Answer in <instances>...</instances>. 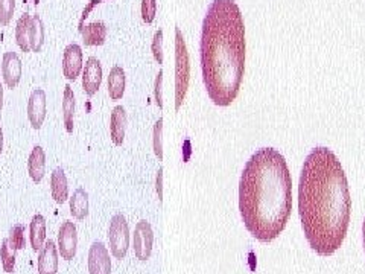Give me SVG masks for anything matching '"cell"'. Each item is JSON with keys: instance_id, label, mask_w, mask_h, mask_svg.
I'll use <instances>...</instances> for the list:
<instances>
[{"instance_id": "1", "label": "cell", "mask_w": 365, "mask_h": 274, "mask_svg": "<svg viewBox=\"0 0 365 274\" xmlns=\"http://www.w3.org/2000/svg\"><path fill=\"white\" fill-rule=\"evenodd\" d=\"M350 212L352 198L341 162L329 148L312 149L298 183V213L315 252L330 256L343 245Z\"/></svg>"}, {"instance_id": "2", "label": "cell", "mask_w": 365, "mask_h": 274, "mask_svg": "<svg viewBox=\"0 0 365 274\" xmlns=\"http://www.w3.org/2000/svg\"><path fill=\"white\" fill-rule=\"evenodd\" d=\"M239 211L247 230L262 243L285 230L293 211V178L277 149L262 148L247 162L239 181Z\"/></svg>"}, {"instance_id": "3", "label": "cell", "mask_w": 365, "mask_h": 274, "mask_svg": "<svg viewBox=\"0 0 365 274\" xmlns=\"http://www.w3.org/2000/svg\"><path fill=\"white\" fill-rule=\"evenodd\" d=\"M201 69L207 95L219 107L235 101L245 70V24L235 0H213L203 22Z\"/></svg>"}, {"instance_id": "4", "label": "cell", "mask_w": 365, "mask_h": 274, "mask_svg": "<svg viewBox=\"0 0 365 274\" xmlns=\"http://www.w3.org/2000/svg\"><path fill=\"white\" fill-rule=\"evenodd\" d=\"M190 79V61L186 41L181 36L180 28H176V110L185 101Z\"/></svg>"}, {"instance_id": "5", "label": "cell", "mask_w": 365, "mask_h": 274, "mask_svg": "<svg viewBox=\"0 0 365 274\" xmlns=\"http://www.w3.org/2000/svg\"><path fill=\"white\" fill-rule=\"evenodd\" d=\"M109 244L116 259H123L130 248V227L122 213H116L109 226Z\"/></svg>"}, {"instance_id": "6", "label": "cell", "mask_w": 365, "mask_h": 274, "mask_svg": "<svg viewBox=\"0 0 365 274\" xmlns=\"http://www.w3.org/2000/svg\"><path fill=\"white\" fill-rule=\"evenodd\" d=\"M78 231L72 221H64L58 231V252L64 261H72L77 256Z\"/></svg>"}, {"instance_id": "7", "label": "cell", "mask_w": 365, "mask_h": 274, "mask_svg": "<svg viewBox=\"0 0 365 274\" xmlns=\"http://www.w3.org/2000/svg\"><path fill=\"white\" fill-rule=\"evenodd\" d=\"M154 244V234L151 229V224L142 220L137 222L134 229V254L137 259L146 261L153 253Z\"/></svg>"}, {"instance_id": "8", "label": "cell", "mask_w": 365, "mask_h": 274, "mask_svg": "<svg viewBox=\"0 0 365 274\" xmlns=\"http://www.w3.org/2000/svg\"><path fill=\"white\" fill-rule=\"evenodd\" d=\"M88 274H111L110 252L102 243H93L88 250Z\"/></svg>"}, {"instance_id": "9", "label": "cell", "mask_w": 365, "mask_h": 274, "mask_svg": "<svg viewBox=\"0 0 365 274\" xmlns=\"http://www.w3.org/2000/svg\"><path fill=\"white\" fill-rule=\"evenodd\" d=\"M102 84V66L96 56H90L86 61V68L82 69V89L88 98L98 93Z\"/></svg>"}, {"instance_id": "10", "label": "cell", "mask_w": 365, "mask_h": 274, "mask_svg": "<svg viewBox=\"0 0 365 274\" xmlns=\"http://www.w3.org/2000/svg\"><path fill=\"white\" fill-rule=\"evenodd\" d=\"M82 72V49L77 43H70L63 52V75L65 79L75 81Z\"/></svg>"}, {"instance_id": "11", "label": "cell", "mask_w": 365, "mask_h": 274, "mask_svg": "<svg viewBox=\"0 0 365 274\" xmlns=\"http://www.w3.org/2000/svg\"><path fill=\"white\" fill-rule=\"evenodd\" d=\"M28 119L32 128L40 130L46 119V93L43 89L32 91L28 101Z\"/></svg>"}, {"instance_id": "12", "label": "cell", "mask_w": 365, "mask_h": 274, "mask_svg": "<svg viewBox=\"0 0 365 274\" xmlns=\"http://www.w3.org/2000/svg\"><path fill=\"white\" fill-rule=\"evenodd\" d=\"M2 75L8 89H15L22 79V61L15 52H5L2 58Z\"/></svg>"}, {"instance_id": "13", "label": "cell", "mask_w": 365, "mask_h": 274, "mask_svg": "<svg viewBox=\"0 0 365 274\" xmlns=\"http://www.w3.org/2000/svg\"><path fill=\"white\" fill-rule=\"evenodd\" d=\"M127 122H128V116L125 107L116 105L110 116V137H111V142L116 146H121L123 144V140H125Z\"/></svg>"}, {"instance_id": "14", "label": "cell", "mask_w": 365, "mask_h": 274, "mask_svg": "<svg viewBox=\"0 0 365 274\" xmlns=\"http://www.w3.org/2000/svg\"><path fill=\"white\" fill-rule=\"evenodd\" d=\"M58 247L52 239L45 243L38 254V274H56L58 273Z\"/></svg>"}, {"instance_id": "15", "label": "cell", "mask_w": 365, "mask_h": 274, "mask_svg": "<svg viewBox=\"0 0 365 274\" xmlns=\"http://www.w3.org/2000/svg\"><path fill=\"white\" fill-rule=\"evenodd\" d=\"M28 172L34 183H41L46 174V153L41 146H36L28 159Z\"/></svg>"}, {"instance_id": "16", "label": "cell", "mask_w": 365, "mask_h": 274, "mask_svg": "<svg viewBox=\"0 0 365 274\" xmlns=\"http://www.w3.org/2000/svg\"><path fill=\"white\" fill-rule=\"evenodd\" d=\"M51 194L58 204H63L69 200L68 177H65L63 168H56L51 174Z\"/></svg>"}, {"instance_id": "17", "label": "cell", "mask_w": 365, "mask_h": 274, "mask_svg": "<svg viewBox=\"0 0 365 274\" xmlns=\"http://www.w3.org/2000/svg\"><path fill=\"white\" fill-rule=\"evenodd\" d=\"M29 239L32 250L40 252L46 243V220L43 215H34L29 224Z\"/></svg>"}, {"instance_id": "18", "label": "cell", "mask_w": 365, "mask_h": 274, "mask_svg": "<svg viewBox=\"0 0 365 274\" xmlns=\"http://www.w3.org/2000/svg\"><path fill=\"white\" fill-rule=\"evenodd\" d=\"M125 84H127L125 70H123L121 66H114V68L110 70L109 82H107L110 99H113V101H119V99H122L123 93H125Z\"/></svg>"}, {"instance_id": "19", "label": "cell", "mask_w": 365, "mask_h": 274, "mask_svg": "<svg viewBox=\"0 0 365 274\" xmlns=\"http://www.w3.org/2000/svg\"><path fill=\"white\" fill-rule=\"evenodd\" d=\"M81 34L86 46H102L107 40V26L104 22L88 23L81 31Z\"/></svg>"}, {"instance_id": "20", "label": "cell", "mask_w": 365, "mask_h": 274, "mask_svg": "<svg viewBox=\"0 0 365 274\" xmlns=\"http://www.w3.org/2000/svg\"><path fill=\"white\" fill-rule=\"evenodd\" d=\"M45 24L40 15H31L29 23V46L31 52H40L45 45Z\"/></svg>"}, {"instance_id": "21", "label": "cell", "mask_w": 365, "mask_h": 274, "mask_svg": "<svg viewBox=\"0 0 365 274\" xmlns=\"http://www.w3.org/2000/svg\"><path fill=\"white\" fill-rule=\"evenodd\" d=\"M70 213L73 218L84 220L88 215V194L84 188H78L70 198Z\"/></svg>"}, {"instance_id": "22", "label": "cell", "mask_w": 365, "mask_h": 274, "mask_svg": "<svg viewBox=\"0 0 365 274\" xmlns=\"http://www.w3.org/2000/svg\"><path fill=\"white\" fill-rule=\"evenodd\" d=\"M61 109H63V121H64L65 131L73 132V119H75V109H77V102H75V93L69 84L64 87Z\"/></svg>"}, {"instance_id": "23", "label": "cell", "mask_w": 365, "mask_h": 274, "mask_svg": "<svg viewBox=\"0 0 365 274\" xmlns=\"http://www.w3.org/2000/svg\"><path fill=\"white\" fill-rule=\"evenodd\" d=\"M29 23H31V15L28 13H24L17 20V24H15V41H17V45L23 52H31Z\"/></svg>"}, {"instance_id": "24", "label": "cell", "mask_w": 365, "mask_h": 274, "mask_svg": "<svg viewBox=\"0 0 365 274\" xmlns=\"http://www.w3.org/2000/svg\"><path fill=\"white\" fill-rule=\"evenodd\" d=\"M0 259H2V267L5 273H14L15 250L8 244V239L2 241V247H0Z\"/></svg>"}, {"instance_id": "25", "label": "cell", "mask_w": 365, "mask_h": 274, "mask_svg": "<svg viewBox=\"0 0 365 274\" xmlns=\"http://www.w3.org/2000/svg\"><path fill=\"white\" fill-rule=\"evenodd\" d=\"M8 244H10L15 252L22 250L26 245V239H24V226L23 224H15L13 229L10 230V235H8Z\"/></svg>"}, {"instance_id": "26", "label": "cell", "mask_w": 365, "mask_h": 274, "mask_svg": "<svg viewBox=\"0 0 365 274\" xmlns=\"http://www.w3.org/2000/svg\"><path fill=\"white\" fill-rule=\"evenodd\" d=\"M15 0H0V24L6 26L13 20Z\"/></svg>"}, {"instance_id": "27", "label": "cell", "mask_w": 365, "mask_h": 274, "mask_svg": "<svg viewBox=\"0 0 365 274\" xmlns=\"http://www.w3.org/2000/svg\"><path fill=\"white\" fill-rule=\"evenodd\" d=\"M162 132H163V119L160 118L154 125V153L159 157V160H163V145H162Z\"/></svg>"}, {"instance_id": "28", "label": "cell", "mask_w": 365, "mask_h": 274, "mask_svg": "<svg viewBox=\"0 0 365 274\" xmlns=\"http://www.w3.org/2000/svg\"><path fill=\"white\" fill-rule=\"evenodd\" d=\"M151 49H153L155 61L159 63V64H163V31L162 29H159V31L155 32Z\"/></svg>"}, {"instance_id": "29", "label": "cell", "mask_w": 365, "mask_h": 274, "mask_svg": "<svg viewBox=\"0 0 365 274\" xmlns=\"http://www.w3.org/2000/svg\"><path fill=\"white\" fill-rule=\"evenodd\" d=\"M157 14L155 0H142V19L145 23H153Z\"/></svg>"}, {"instance_id": "30", "label": "cell", "mask_w": 365, "mask_h": 274, "mask_svg": "<svg viewBox=\"0 0 365 274\" xmlns=\"http://www.w3.org/2000/svg\"><path fill=\"white\" fill-rule=\"evenodd\" d=\"M162 82H163V70L159 72L155 78V84H154V98H155V104L159 105V109H163V102H162Z\"/></svg>"}, {"instance_id": "31", "label": "cell", "mask_w": 365, "mask_h": 274, "mask_svg": "<svg viewBox=\"0 0 365 274\" xmlns=\"http://www.w3.org/2000/svg\"><path fill=\"white\" fill-rule=\"evenodd\" d=\"M101 2H104V0H91V2L84 8V11H82V15H81V19H79V32L82 31V29H84V20L88 17V14L91 13V11H93L95 10V8L99 5V3H101Z\"/></svg>"}, {"instance_id": "32", "label": "cell", "mask_w": 365, "mask_h": 274, "mask_svg": "<svg viewBox=\"0 0 365 274\" xmlns=\"http://www.w3.org/2000/svg\"><path fill=\"white\" fill-rule=\"evenodd\" d=\"M162 180H163V169H159V176H157V192H159V198L162 200L163 192H162Z\"/></svg>"}, {"instance_id": "33", "label": "cell", "mask_w": 365, "mask_h": 274, "mask_svg": "<svg viewBox=\"0 0 365 274\" xmlns=\"http://www.w3.org/2000/svg\"><path fill=\"white\" fill-rule=\"evenodd\" d=\"M3 109V86L2 82H0V112Z\"/></svg>"}, {"instance_id": "34", "label": "cell", "mask_w": 365, "mask_h": 274, "mask_svg": "<svg viewBox=\"0 0 365 274\" xmlns=\"http://www.w3.org/2000/svg\"><path fill=\"white\" fill-rule=\"evenodd\" d=\"M3 151V130L2 125H0V155H2Z\"/></svg>"}, {"instance_id": "35", "label": "cell", "mask_w": 365, "mask_h": 274, "mask_svg": "<svg viewBox=\"0 0 365 274\" xmlns=\"http://www.w3.org/2000/svg\"><path fill=\"white\" fill-rule=\"evenodd\" d=\"M362 239H364V252H365V220L362 224Z\"/></svg>"}]
</instances>
